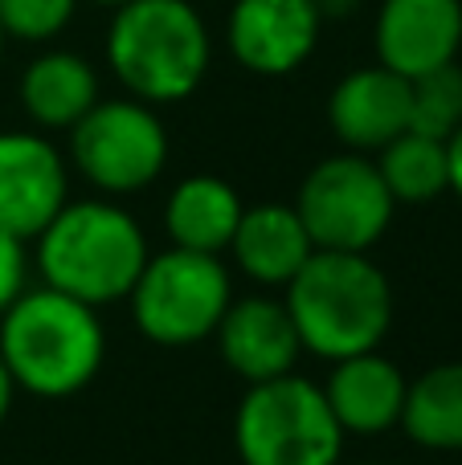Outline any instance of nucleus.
Returning <instances> with one entry per match:
<instances>
[{
	"label": "nucleus",
	"mask_w": 462,
	"mask_h": 465,
	"mask_svg": "<svg viewBox=\"0 0 462 465\" xmlns=\"http://www.w3.org/2000/svg\"><path fill=\"white\" fill-rule=\"evenodd\" d=\"M447 172H450V193L462 196V127L447 139Z\"/></svg>",
	"instance_id": "23"
},
{
	"label": "nucleus",
	"mask_w": 462,
	"mask_h": 465,
	"mask_svg": "<svg viewBox=\"0 0 462 465\" xmlns=\"http://www.w3.org/2000/svg\"><path fill=\"white\" fill-rule=\"evenodd\" d=\"M397 201L368 155L340 152L319 160L299 184V213L311 245L332 253H368L385 237Z\"/></svg>",
	"instance_id": "8"
},
{
	"label": "nucleus",
	"mask_w": 462,
	"mask_h": 465,
	"mask_svg": "<svg viewBox=\"0 0 462 465\" xmlns=\"http://www.w3.org/2000/svg\"><path fill=\"white\" fill-rule=\"evenodd\" d=\"M131 319L156 347H193L217 331L234 302V282L217 253L164 249L147 257L131 286Z\"/></svg>",
	"instance_id": "6"
},
{
	"label": "nucleus",
	"mask_w": 462,
	"mask_h": 465,
	"mask_svg": "<svg viewBox=\"0 0 462 465\" xmlns=\"http://www.w3.org/2000/svg\"><path fill=\"white\" fill-rule=\"evenodd\" d=\"M324 13L316 0H234L226 16V45L242 70L286 78L316 54Z\"/></svg>",
	"instance_id": "9"
},
{
	"label": "nucleus",
	"mask_w": 462,
	"mask_h": 465,
	"mask_svg": "<svg viewBox=\"0 0 462 465\" xmlns=\"http://www.w3.org/2000/svg\"><path fill=\"white\" fill-rule=\"evenodd\" d=\"M324 401L332 409V417L340 420L344 437H377L385 429L401 425V409H406V388L409 380L401 376V368L393 360H385L381 347L377 351H360L348 360L332 363Z\"/></svg>",
	"instance_id": "14"
},
{
	"label": "nucleus",
	"mask_w": 462,
	"mask_h": 465,
	"mask_svg": "<svg viewBox=\"0 0 462 465\" xmlns=\"http://www.w3.org/2000/svg\"><path fill=\"white\" fill-rule=\"evenodd\" d=\"M65 201V155L41 131H0V229L21 241H37Z\"/></svg>",
	"instance_id": "10"
},
{
	"label": "nucleus",
	"mask_w": 462,
	"mask_h": 465,
	"mask_svg": "<svg viewBox=\"0 0 462 465\" xmlns=\"http://www.w3.org/2000/svg\"><path fill=\"white\" fill-rule=\"evenodd\" d=\"M82 0H0V29L5 37L45 45L70 29Z\"/></svg>",
	"instance_id": "21"
},
{
	"label": "nucleus",
	"mask_w": 462,
	"mask_h": 465,
	"mask_svg": "<svg viewBox=\"0 0 462 465\" xmlns=\"http://www.w3.org/2000/svg\"><path fill=\"white\" fill-rule=\"evenodd\" d=\"M377 62L401 78H422L462 54V0H381L373 21Z\"/></svg>",
	"instance_id": "11"
},
{
	"label": "nucleus",
	"mask_w": 462,
	"mask_h": 465,
	"mask_svg": "<svg viewBox=\"0 0 462 465\" xmlns=\"http://www.w3.org/2000/svg\"><path fill=\"white\" fill-rule=\"evenodd\" d=\"M286 311L303 351L336 363L377 351L393 322V286L368 253L316 249L286 282Z\"/></svg>",
	"instance_id": "1"
},
{
	"label": "nucleus",
	"mask_w": 462,
	"mask_h": 465,
	"mask_svg": "<svg viewBox=\"0 0 462 465\" xmlns=\"http://www.w3.org/2000/svg\"><path fill=\"white\" fill-rule=\"evenodd\" d=\"M229 253L250 282L286 290V282L307 265L316 245H311L295 204H250V209H242Z\"/></svg>",
	"instance_id": "16"
},
{
	"label": "nucleus",
	"mask_w": 462,
	"mask_h": 465,
	"mask_svg": "<svg viewBox=\"0 0 462 465\" xmlns=\"http://www.w3.org/2000/svg\"><path fill=\"white\" fill-rule=\"evenodd\" d=\"M327 123L348 152H381L409 131V78L381 62L344 74L327 94Z\"/></svg>",
	"instance_id": "13"
},
{
	"label": "nucleus",
	"mask_w": 462,
	"mask_h": 465,
	"mask_svg": "<svg viewBox=\"0 0 462 465\" xmlns=\"http://www.w3.org/2000/svg\"><path fill=\"white\" fill-rule=\"evenodd\" d=\"M462 127V65H442L409 82V131L447 143Z\"/></svg>",
	"instance_id": "20"
},
{
	"label": "nucleus",
	"mask_w": 462,
	"mask_h": 465,
	"mask_svg": "<svg viewBox=\"0 0 462 465\" xmlns=\"http://www.w3.org/2000/svg\"><path fill=\"white\" fill-rule=\"evenodd\" d=\"M242 196L221 176H185L168 193L164 204V229L172 245L193 253H226L234 229L242 221Z\"/></svg>",
	"instance_id": "17"
},
{
	"label": "nucleus",
	"mask_w": 462,
	"mask_h": 465,
	"mask_svg": "<svg viewBox=\"0 0 462 465\" xmlns=\"http://www.w3.org/2000/svg\"><path fill=\"white\" fill-rule=\"evenodd\" d=\"M5 41H8V37H5V29H0V54H5Z\"/></svg>",
	"instance_id": "27"
},
{
	"label": "nucleus",
	"mask_w": 462,
	"mask_h": 465,
	"mask_svg": "<svg viewBox=\"0 0 462 465\" xmlns=\"http://www.w3.org/2000/svg\"><path fill=\"white\" fill-rule=\"evenodd\" d=\"M147 257L139 221L111 201H65V209L37 232V270L45 286L95 311L131 294Z\"/></svg>",
	"instance_id": "4"
},
{
	"label": "nucleus",
	"mask_w": 462,
	"mask_h": 465,
	"mask_svg": "<svg viewBox=\"0 0 462 465\" xmlns=\"http://www.w3.org/2000/svg\"><path fill=\"white\" fill-rule=\"evenodd\" d=\"M13 396H16V380H13V371H8V363L0 360V425H5V417L13 412Z\"/></svg>",
	"instance_id": "24"
},
{
	"label": "nucleus",
	"mask_w": 462,
	"mask_h": 465,
	"mask_svg": "<svg viewBox=\"0 0 462 465\" xmlns=\"http://www.w3.org/2000/svg\"><path fill=\"white\" fill-rule=\"evenodd\" d=\"M319 13H324V21L332 16V21H344V16H352L360 8V0H316Z\"/></svg>",
	"instance_id": "25"
},
{
	"label": "nucleus",
	"mask_w": 462,
	"mask_h": 465,
	"mask_svg": "<svg viewBox=\"0 0 462 465\" xmlns=\"http://www.w3.org/2000/svg\"><path fill=\"white\" fill-rule=\"evenodd\" d=\"M213 339H217V351L226 360V368L234 376H242L246 384H266V380L291 376L303 351L286 302L266 294L229 302Z\"/></svg>",
	"instance_id": "12"
},
{
	"label": "nucleus",
	"mask_w": 462,
	"mask_h": 465,
	"mask_svg": "<svg viewBox=\"0 0 462 465\" xmlns=\"http://www.w3.org/2000/svg\"><path fill=\"white\" fill-rule=\"evenodd\" d=\"M70 160L103 196H131L156 184L168 163V131L139 98H98L70 127Z\"/></svg>",
	"instance_id": "7"
},
{
	"label": "nucleus",
	"mask_w": 462,
	"mask_h": 465,
	"mask_svg": "<svg viewBox=\"0 0 462 465\" xmlns=\"http://www.w3.org/2000/svg\"><path fill=\"white\" fill-rule=\"evenodd\" d=\"M0 360L25 392L45 401L74 396L103 371V319L95 306L41 282L0 314Z\"/></svg>",
	"instance_id": "2"
},
{
	"label": "nucleus",
	"mask_w": 462,
	"mask_h": 465,
	"mask_svg": "<svg viewBox=\"0 0 462 465\" xmlns=\"http://www.w3.org/2000/svg\"><path fill=\"white\" fill-rule=\"evenodd\" d=\"M16 98L37 131H70L98 103V74L74 49H45L21 70Z\"/></svg>",
	"instance_id": "15"
},
{
	"label": "nucleus",
	"mask_w": 462,
	"mask_h": 465,
	"mask_svg": "<svg viewBox=\"0 0 462 465\" xmlns=\"http://www.w3.org/2000/svg\"><path fill=\"white\" fill-rule=\"evenodd\" d=\"M377 172L397 204H426L450 188L447 172V143L417 131H401L393 143L377 152Z\"/></svg>",
	"instance_id": "19"
},
{
	"label": "nucleus",
	"mask_w": 462,
	"mask_h": 465,
	"mask_svg": "<svg viewBox=\"0 0 462 465\" xmlns=\"http://www.w3.org/2000/svg\"><path fill=\"white\" fill-rule=\"evenodd\" d=\"M401 429L414 445L434 453L462 450V360L422 371L406 388Z\"/></svg>",
	"instance_id": "18"
},
{
	"label": "nucleus",
	"mask_w": 462,
	"mask_h": 465,
	"mask_svg": "<svg viewBox=\"0 0 462 465\" xmlns=\"http://www.w3.org/2000/svg\"><path fill=\"white\" fill-rule=\"evenodd\" d=\"M90 5H98V8H111V13H115V8H123V5H127V0H90Z\"/></svg>",
	"instance_id": "26"
},
{
	"label": "nucleus",
	"mask_w": 462,
	"mask_h": 465,
	"mask_svg": "<svg viewBox=\"0 0 462 465\" xmlns=\"http://www.w3.org/2000/svg\"><path fill=\"white\" fill-rule=\"evenodd\" d=\"M25 282H29V253H25V241L0 229V314L29 290Z\"/></svg>",
	"instance_id": "22"
},
{
	"label": "nucleus",
	"mask_w": 462,
	"mask_h": 465,
	"mask_svg": "<svg viewBox=\"0 0 462 465\" xmlns=\"http://www.w3.org/2000/svg\"><path fill=\"white\" fill-rule=\"evenodd\" d=\"M213 62V37L193 0H127L106 29V65L115 82L147 106L196 94Z\"/></svg>",
	"instance_id": "3"
},
{
	"label": "nucleus",
	"mask_w": 462,
	"mask_h": 465,
	"mask_svg": "<svg viewBox=\"0 0 462 465\" xmlns=\"http://www.w3.org/2000/svg\"><path fill=\"white\" fill-rule=\"evenodd\" d=\"M360 465H385V461H360Z\"/></svg>",
	"instance_id": "28"
},
{
	"label": "nucleus",
	"mask_w": 462,
	"mask_h": 465,
	"mask_svg": "<svg viewBox=\"0 0 462 465\" xmlns=\"http://www.w3.org/2000/svg\"><path fill=\"white\" fill-rule=\"evenodd\" d=\"M234 450L242 465H340L344 429L324 388L291 371L250 384L234 412Z\"/></svg>",
	"instance_id": "5"
}]
</instances>
